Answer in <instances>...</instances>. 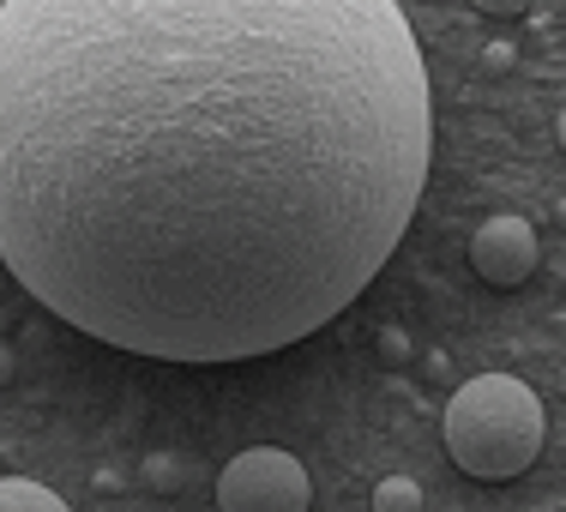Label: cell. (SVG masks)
<instances>
[{"label": "cell", "instance_id": "cell-1", "mask_svg": "<svg viewBox=\"0 0 566 512\" xmlns=\"http://www.w3.org/2000/svg\"><path fill=\"white\" fill-rule=\"evenodd\" d=\"M434 157L398 0H0V260L151 362H253L380 278Z\"/></svg>", "mask_w": 566, "mask_h": 512}, {"label": "cell", "instance_id": "cell-2", "mask_svg": "<svg viewBox=\"0 0 566 512\" xmlns=\"http://www.w3.org/2000/svg\"><path fill=\"white\" fill-rule=\"evenodd\" d=\"M543 398L518 374H476L447 404V452L464 477L512 482L543 452Z\"/></svg>", "mask_w": 566, "mask_h": 512}, {"label": "cell", "instance_id": "cell-3", "mask_svg": "<svg viewBox=\"0 0 566 512\" xmlns=\"http://www.w3.org/2000/svg\"><path fill=\"white\" fill-rule=\"evenodd\" d=\"M314 482L283 447H248L218 470V512H307Z\"/></svg>", "mask_w": 566, "mask_h": 512}, {"label": "cell", "instance_id": "cell-4", "mask_svg": "<svg viewBox=\"0 0 566 512\" xmlns=\"http://www.w3.org/2000/svg\"><path fill=\"white\" fill-rule=\"evenodd\" d=\"M470 265H476L482 284L518 290L536 272V229L524 218H489L470 236Z\"/></svg>", "mask_w": 566, "mask_h": 512}, {"label": "cell", "instance_id": "cell-5", "mask_svg": "<svg viewBox=\"0 0 566 512\" xmlns=\"http://www.w3.org/2000/svg\"><path fill=\"white\" fill-rule=\"evenodd\" d=\"M0 512H66V501L31 477H0Z\"/></svg>", "mask_w": 566, "mask_h": 512}, {"label": "cell", "instance_id": "cell-6", "mask_svg": "<svg viewBox=\"0 0 566 512\" xmlns=\"http://www.w3.org/2000/svg\"><path fill=\"white\" fill-rule=\"evenodd\" d=\"M374 512H422V489L410 477H380L374 482Z\"/></svg>", "mask_w": 566, "mask_h": 512}, {"label": "cell", "instance_id": "cell-7", "mask_svg": "<svg viewBox=\"0 0 566 512\" xmlns=\"http://www.w3.org/2000/svg\"><path fill=\"white\" fill-rule=\"evenodd\" d=\"M524 7H531V0H476V12H489V19H518Z\"/></svg>", "mask_w": 566, "mask_h": 512}, {"label": "cell", "instance_id": "cell-8", "mask_svg": "<svg viewBox=\"0 0 566 512\" xmlns=\"http://www.w3.org/2000/svg\"><path fill=\"white\" fill-rule=\"evenodd\" d=\"M512 61H518V55H512V43H489V49H482V66H494V73H506Z\"/></svg>", "mask_w": 566, "mask_h": 512}, {"label": "cell", "instance_id": "cell-9", "mask_svg": "<svg viewBox=\"0 0 566 512\" xmlns=\"http://www.w3.org/2000/svg\"><path fill=\"white\" fill-rule=\"evenodd\" d=\"M555 139H560V151H566V109H560V121H555Z\"/></svg>", "mask_w": 566, "mask_h": 512}]
</instances>
